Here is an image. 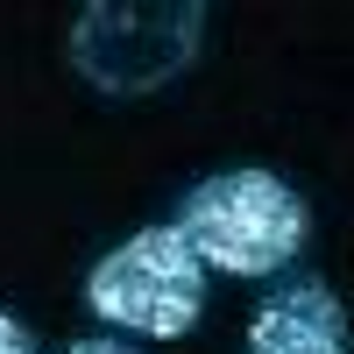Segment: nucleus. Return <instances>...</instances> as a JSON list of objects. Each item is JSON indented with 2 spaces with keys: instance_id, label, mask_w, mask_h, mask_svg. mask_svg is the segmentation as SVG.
<instances>
[{
  "instance_id": "f257e3e1",
  "label": "nucleus",
  "mask_w": 354,
  "mask_h": 354,
  "mask_svg": "<svg viewBox=\"0 0 354 354\" xmlns=\"http://www.w3.org/2000/svg\"><path fill=\"white\" fill-rule=\"evenodd\" d=\"M177 234L192 241L205 270L227 277H277L312 234V205L298 185H283L277 170H220L192 185V198L177 205Z\"/></svg>"
},
{
  "instance_id": "f03ea898",
  "label": "nucleus",
  "mask_w": 354,
  "mask_h": 354,
  "mask_svg": "<svg viewBox=\"0 0 354 354\" xmlns=\"http://www.w3.org/2000/svg\"><path fill=\"white\" fill-rule=\"evenodd\" d=\"M85 305L106 326L149 333V340H177L198 326L205 312V262L192 255V241L177 234V220L135 227L121 248H106L85 277Z\"/></svg>"
},
{
  "instance_id": "7ed1b4c3",
  "label": "nucleus",
  "mask_w": 354,
  "mask_h": 354,
  "mask_svg": "<svg viewBox=\"0 0 354 354\" xmlns=\"http://www.w3.org/2000/svg\"><path fill=\"white\" fill-rule=\"evenodd\" d=\"M198 8H142V0H100L71 28L78 71L106 93H156L198 50Z\"/></svg>"
},
{
  "instance_id": "20e7f679",
  "label": "nucleus",
  "mask_w": 354,
  "mask_h": 354,
  "mask_svg": "<svg viewBox=\"0 0 354 354\" xmlns=\"http://www.w3.org/2000/svg\"><path fill=\"white\" fill-rule=\"evenodd\" d=\"M248 354H354V340H347V305L333 298V283L298 277V283H283L270 305H255V319H248Z\"/></svg>"
},
{
  "instance_id": "39448f33",
  "label": "nucleus",
  "mask_w": 354,
  "mask_h": 354,
  "mask_svg": "<svg viewBox=\"0 0 354 354\" xmlns=\"http://www.w3.org/2000/svg\"><path fill=\"white\" fill-rule=\"evenodd\" d=\"M0 354H36V333H28L15 312H0Z\"/></svg>"
},
{
  "instance_id": "423d86ee",
  "label": "nucleus",
  "mask_w": 354,
  "mask_h": 354,
  "mask_svg": "<svg viewBox=\"0 0 354 354\" xmlns=\"http://www.w3.org/2000/svg\"><path fill=\"white\" fill-rule=\"evenodd\" d=\"M64 354H135V347H121V340H71Z\"/></svg>"
}]
</instances>
